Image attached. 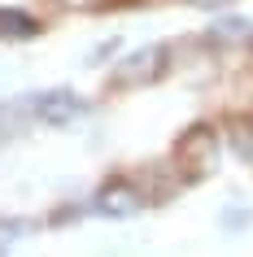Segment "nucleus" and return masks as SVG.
Here are the masks:
<instances>
[{"label": "nucleus", "mask_w": 253, "mask_h": 257, "mask_svg": "<svg viewBox=\"0 0 253 257\" xmlns=\"http://www.w3.org/2000/svg\"><path fill=\"white\" fill-rule=\"evenodd\" d=\"M214 153H218V149H214V136H210V131H192V136L184 140L179 157H184V162H188V166H192V170L201 175V170H210Z\"/></svg>", "instance_id": "nucleus-4"}, {"label": "nucleus", "mask_w": 253, "mask_h": 257, "mask_svg": "<svg viewBox=\"0 0 253 257\" xmlns=\"http://www.w3.org/2000/svg\"><path fill=\"white\" fill-rule=\"evenodd\" d=\"M231 144H236V153L253 166V122H236V126H231Z\"/></svg>", "instance_id": "nucleus-7"}, {"label": "nucleus", "mask_w": 253, "mask_h": 257, "mask_svg": "<svg viewBox=\"0 0 253 257\" xmlns=\"http://www.w3.org/2000/svg\"><path fill=\"white\" fill-rule=\"evenodd\" d=\"M253 40V22L249 18H223L210 27V44H249Z\"/></svg>", "instance_id": "nucleus-6"}, {"label": "nucleus", "mask_w": 253, "mask_h": 257, "mask_svg": "<svg viewBox=\"0 0 253 257\" xmlns=\"http://www.w3.org/2000/svg\"><path fill=\"white\" fill-rule=\"evenodd\" d=\"M22 231H27V222H0V248H9Z\"/></svg>", "instance_id": "nucleus-8"}, {"label": "nucleus", "mask_w": 253, "mask_h": 257, "mask_svg": "<svg viewBox=\"0 0 253 257\" xmlns=\"http://www.w3.org/2000/svg\"><path fill=\"white\" fill-rule=\"evenodd\" d=\"M40 35V22L27 9H0V40H31Z\"/></svg>", "instance_id": "nucleus-5"}, {"label": "nucleus", "mask_w": 253, "mask_h": 257, "mask_svg": "<svg viewBox=\"0 0 253 257\" xmlns=\"http://www.w3.org/2000/svg\"><path fill=\"white\" fill-rule=\"evenodd\" d=\"M31 113L40 122H48V126H66V122L88 113V100L79 92H70V87H53L44 96H31Z\"/></svg>", "instance_id": "nucleus-1"}, {"label": "nucleus", "mask_w": 253, "mask_h": 257, "mask_svg": "<svg viewBox=\"0 0 253 257\" xmlns=\"http://www.w3.org/2000/svg\"><path fill=\"white\" fill-rule=\"evenodd\" d=\"M144 205V196L131 188V183H122V179H114L109 188H101L96 192V201H92V209L96 214H105V218H131L135 209Z\"/></svg>", "instance_id": "nucleus-3"}, {"label": "nucleus", "mask_w": 253, "mask_h": 257, "mask_svg": "<svg viewBox=\"0 0 253 257\" xmlns=\"http://www.w3.org/2000/svg\"><path fill=\"white\" fill-rule=\"evenodd\" d=\"M61 5H74V9H88V5H96V0H61Z\"/></svg>", "instance_id": "nucleus-9"}, {"label": "nucleus", "mask_w": 253, "mask_h": 257, "mask_svg": "<svg viewBox=\"0 0 253 257\" xmlns=\"http://www.w3.org/2000/svg\"><path fill=\"white\" fill-rule=\"evenodd\" d=\"M188 5H205V9H210V5H223V0H188Z\"/></svg>", "instance_id": "nucleus-10"}, {"label": "nucleus", "mask_w": 253, "mask_h": 257, "mask_svg": "<svg viewBox=\"0 0 253 257\" xmlns=\"http://www.w3.org/2000/svg\"><path fill=\"white\" fill-rule=\"evenodd\" d=\"M161 70H166V48H161V44H148V48L131 53L118 70H114V83H118V87H135V83L157 79Z\"/></svg>", "instance_id": "nucleus-2"}]
</instances>
